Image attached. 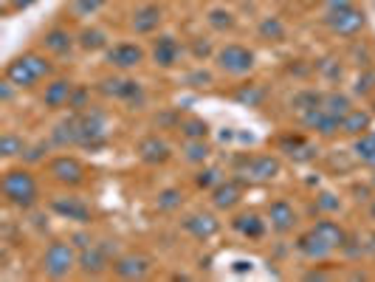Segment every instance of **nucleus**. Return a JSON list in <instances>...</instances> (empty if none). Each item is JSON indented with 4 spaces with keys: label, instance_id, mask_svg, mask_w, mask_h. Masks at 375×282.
I'll list each match as a JSON object with an SVG mask.
<instances>
[{
    "label": "nucleus",
    "instance_id": "f257e3e1",
    "mask_svg": "<svg viewBox=\"0 0 375 282\" xmlns=\"http://www.w3.org/2000/svg\"><path fill=\"white\" fill-rule=\"evenodd\" d=\"M4 198H6L12 206H20V209L34 206L37 198H40L37 178H34L29 169H9V172L4 175Z\"/></svg>",
    "mask_w": 375,
    "mask_h": 282
},
{
    "label": "nucleus",
    "instance_id": "f03ea898",
    "mask_svg": "<svg viewBox=\"0 0 375 282\" xmlns=\"http://www.w3.org/2000/svg\"><path fill=\"white\" fill-rule=\"evenodd\" d=\"M74 268H79V251L74 243L54 240L43 254V271L51 279H65Z\"/></svg>",
    "mask_w": 375,
    "mask_h": 282
},
{
    "label": "nucleus",
    "instance_id": "7ed1b4c3",
    "mask_svg": "<svg viewBox=\"0 0 375 282\" xmlns=\"http://www.w3.org/2000/svg\"><path fill=\"white\" fill-rule=\"evenodd\" d=\"M215 60H218V68L226 71L229 77H246V74H251V68H254V54H251L246 46H240V43L223 46V49L215 54Z\"/></svg>",
    "mask_w": 375,
    "mask_h": 282
},
{
    "label": "nucleus",
    "instance_id": "20e7f679",
    "mask_svg": "<svg viewBox=\"0 0 375 282\" xmlns=\"http://www.w3.org/2000/svg\"><path fill=\"white\" fill-rule=\"evenodd\" d=\"M324 26L336 34V37H355L361 34V29L367 26V18L358 6H350V9H341V12H327L324 18Z\"/></svg>",
    "mask_w": 375,
    "mask_h": 282
},
{
    "label": "nucleus",
    "instance_id": "39448f33",
    "mask_svg": "<svg viewBox=\"0 0 375 282\" xmlns=\"http://www.w3.org/2000/svg\"><path fill=\"white\" fill-rule=\"evenodd\" d=\"M79 116V130H82V147H102L107 141V116L96 108H88Z\"/></svg>",
    "mask_w": 375,
    "mask_h": 282
},
{
    "label": "nucleus",
    "instance_id": "423d86ee",
    "mask_svg": "<svg viewBox=\"0 0 375 282\" xmlns=\"http://www.w3.org/2000/svg\"><path fill=\"white\" fill-rule=\"evenodd\" d=\"M102 94L110 99H119L130 108H141L144 105V88L136 79H124V77H113V79H102Z\"/></svg>",
    "mask_w": 375,
    "mask_h": 282
},
{
    "label": "nucleus",
    "instance_id": "0eeeda50",
    "mask_svg": "<svg viewBox=\"0 0 375 282\" xmlns=\"http://www.w3.org/2000/svg\"><path fill=\"white\" fill-rule=\"evenodd\" d=\"M107 268H113L110 262V243H91L85 248H79V271L85 276H99Z\"/></svg>",
    "mask_w": 375,
    "mask_h": 282
},
{
    "label": "nucleus",
    "instance_id": "6e6552de",
    "mask_svg": "<svg viewBox=\"0 0 375 282\" xmlns=\"http://www.w3.org/2000/svg\"><path fill=\"white\" fill-rule=\"evenodd\" d=\"M48 175L57 181V184H65V186H77L85 181V167L79 158L74 155H57L51 164H48Z\"/></svg>",
    "mask_w": 375,
    "mask_h": 282
},
{
    "label": "nucleus",
    "instance_id": "1a4fd4ad",
    "mask_svg": "<svg viewBox=\"0 0 375 282\" xmlns=\"http://www.w3.org/2000/svg\"><path fill=\"white\" fill-rule=\"evenodd\" d=\"M152 271V259L147 254H121L113 259V274L121 276V279H144L147 274Z\"/></svg>",
    "mask_w": 375,
    "mask_h": 282
},
{
    "label": "nucleus",
    "instance_id": "9d476101",
    "mask_svg": "<svg viewBox=\"0 0 375 282\" xmlns=\"http://www.w3.org/2000/svg\"><path fill=\"white\" fill-rule=\"evenodd\" d=\"M299 122H302V127H308V130H313L319 136H336V133H341V119H336L333 113H327L322 105L313 108V110L299 113Z\"/></svg>",
    "mask_w": 375,
    "mask_h": 282
},
{
    "label": "nucleus",
    "instance_id": "9b49d317",
    "mask_svg": "<svg viewBox=\"0 0 375 282\" xmlns=\"http://www.w3.org/2000/svg\"><path fill=\"white\" fill-rule=\"evenodd\" d=\"M237 169H243V172H246L249 178H254V181H271V178L279 175L282 164H279V158H274V155H254V158H243V161L237 164Z\"/></svg>",
    "mask_w": 375,
    "mask_h": 282
},
{
    "label": "nucleus",
    "instance_id": "f8f14e48",
    "mask_svg": "<svg viewBox=\"0 0 375 282\" xmlns=\"http://www.w3.org/2000/svg\"><path fill=\"white\" fill-rule=\"evenodd\" d=\"M180 229H183L186 234H192L195 240H212V237L221 231V223H218V217L209 214V212H195V214H190V217L180 220Z\"/></svg>",
    "mask_w": 375,
    "mask_h": 282
},
{
    "label": "nucleus",
    "instance_id": "ddd939ff",
    "mask_svg": "<svg viewBox=\"0 0 375 282\" xmlns=\"http://www.w3.org/2000/svg\"><path fill=\"white\" fill-rule=\"evenodd\" d=\"M107 63L119 71H130L144 63V51L136 43H116L113 49H107Z\"/></svg>",
    "mask_w": 375,
    "mask_h": 282
},
{
    "label": "nucleus",
    "instance_id": "4468645a",
    "mask_svg": "<svg viewBox=\"0 0 375 282\" xmlns=\"http://www.w3.org/2000/svg\"><path fill=\"white\" fill-rule=\"evenodd\" d=\"M183 57V46L175 37H158L152 43V63L161 68H175Z\"/></svg>",
    "mask_w": 375,
    "mask_h": 282
},
{
    "label": "nucleus",
    "instance_id": "2eb2a0df",
    "mask_svg": "<svg viewBox=\"0 0 375 282\" xmlns=\"http://www.w3.org/2000/svg\"><path fill=\"white\" fill-rule=\"evenodd\" d=\"M268 223L277 234H288L296 226V209L285 198H279V200L268 203Z\"/></svg>",
    "mask_w": 375,
    "mask_h": 282
},
{
    "label": "nucleus",
    "instance_id": "dca6fc26",
    "mask_svg": "<svg viewBox=\"0 0 375 282\" xmlns=\"http://www.w3.org/2000/svg\"><path fill=\"white\" fill-rule=\"evenodd\" d=\"M51 144L54 147H82V130H79V116L71 113L65 122H60L51 130Z\"/></svg>",
    "mask_w": 375,
    "mask_h": 282
},
{
    "label": "nucleus",
    "instance_id": "f3484780",
    "mask_svg": "<svg viewBox=\"0 0 375 282\" xmlns=\"http://www.w3.org/2000/svg\"><path fill=\"white\" fill-rule=\"evenodd\" d=\"M51 212L65 220H74V223H91V206L82 203L79 198H54Z\"/></svg>",
    "mask_w": 375,
    "mask_h": 282
},
{
    "label": "nucleus",
    "instance_id": "a211bd4d",
    "mask_svg": "<svg viewBox=\"0 0 375 282\" xmlns=\"http://www.w3.org/2000/svg\"><path fill=\"white\" fill-rule=\"evenodd\" d=\"M136 153H138V158H141L144 164H164V161H169L172 147H169L164 139H158V136H147V139L138 141Z\"/></svg>",
    "mask_w": 375,
    "mask_h": 282
},
{
    "label": "nucleus",
    "instance_id": "6ab92c4d",
    "mask_svg": "<svg viewBox=\"0 0 375 282\" xmlns=\"http://www.w3.org/2000/svg\"><path fill=\"white\" fill-rule=\"evenodd\" d=\"M74 88H77V85H74L71 79H54L51 85H46V94H43V105H46L48 110H60V108H68Z\"/></svg>",
    "mask_w": 375,
    "mask_h": 282
},
{
    "label": "nucleus",
    "instance_id": "aec40b11",
    "mask_svg": "<svg viewBox=\"0 0 375 282\" xmlns=\"http://www.w3.org/2000/svg\"><path fill=\"white\" fill-rule=\"evenodd\" d=\"M296 251H299L305 259H310V262H322V259H327V257L333 254V248H330L319 234H313V231H308V234H302V237L296 240Z\"/></svg>",
    "mask_w": 375,
    "mask_h": 282
},
{
    "label": "nucleus",
    "instance_id": "412c9836",
    "mask_svg": "<svg viewBox=\"0 0 375 282\" xmlns=\"http://www.w3.org/2000/svg\"><path fill=\"white\" fill-rule=\"evenodd\" d=\"M161 6H155V4H147V6H141V9H136V15H133V20H130V29L136 32V34H152L158 26H161Z\"/></svg>",
    "mask_w": 375,
    "mask_h": 282
},
{
    "label": "nucleus",
    "instance_id": "4be33fe9",
    "mask_svg": "<svg viewBox=\"0 0 375 282\" xmlns=\"http://www.w3.org/2000/svg\"><path fill=\"white\" fill-rule=\"evenodd\" d=\"M4 77L9 79V82H15L18 88H34L40 79H37V74L29 68V63H26V57H15L12 63H6V71H4Z\"/></svg>",
    "mask_w": 375,
    "mask_h": 282
},
{
    "label": "nucleus",
    "instance_id": "5701e85b",
    "mask_svg": "<svg viewBox=\"0 0 375 282\" xmlns=\"http://www.w3.org/2000/svg\"><path fill=\"white\" fill-rule=\"evenodd\" d=\"M240 195H243L240 184L229 178V181H221L212 189V203H215V209H235L240 203Z\"/></svg>",
    "mask_w": 375,
    "mask_h": 282
},
{
    "label": "nucleus",
    "instance_id": "b1692460",
    "mask_svg": "<svg viewBox=\"0 0 375 282\" xmlns=\"http://www.w3.org/2000/svg\"><path fill=\"white\" fill-rule=\"evenodd\" d=\"M310 231H313V234H319V237H322V240H324V243H327L333 251H336V248H341V245L347 243V231H344V229H341L336 220H327V217L316 220Z\"/></svg>",
    "mask_w": 375,
    "mask_h": 282
},
{
    "label": "nucleus",
    "instance_id": "393cba45",
    "mask_svg": "<svg viewBox=\"0 0 375 282\" xmlns=\"http://www.w3.org/2000/svg\"><path fill=\"white\" fill-rule=\"evenodd\" d=\"M369 124H372V116H369L367 110L353 108V110L341 119V133H344V136H364V133L369 130Z\"/></svg>",
    "mask_w": 375,
    "mask_h": 282
},
{
    "label": "nucleus",
    "instance_id": "a878e982",
    "mask_svg": "<svg viewBox=\"0 0 375 282\" xmlns=\"http://www.w3.org/2000/svg\"><path fill=\"white\" fill-rule=\"evenodd\" d=\"M235 229L249 240H260L265 234V220L260 214H254V212H246V214L235 217Z\"/></svg>",
    "mask_w": 375,
    "mask_h": 282
},
{
    "label": "nucleus",
    "instance_id": "bb28decb",
    "mask_svg": "<svg viewBox=\"0 0 375 282\" xmlns=\"http://www.w3.org/2000/svg\"><path fill=\"white\" fill-rule=\"evenodd\" d=\"M71 46H74V34L68 29H51L43 37V49L51 51V54H68Z\"/></svg>",
    "mask_w": 375,
    "mask_h": 282
},
{
    "label": "nucleus",
    "instance_id": "cd10ccee",
    "mask_svg": "<svg viewBox=\"0 0 375 282\" xmlns=\"http://www.w3.org/2000/svg\"><path fill=\"white\" fill-rule=\"evenodd\" d=\"M322 108H324L327 113H333L336 119H344V116L353 110V102H350V96L341 94V91H327L324 99H322Z\"/></svg>",
    "mask_w": 375,
    "mask_h": 282
},
{
    "label": "nucleus",
    "instance_id": "c85d7f7f",
    "mask_svg": "<svg viewBox=\"0 0 375 282\" xmlns=\"http://www.w3.org/2000/svg\"><path fill=\"white\" fill-rule=\"evenodd\" d=\"M209 155H212V147H209L204 139H186V144H183V158L190 161V164H204Z\"/></svg>",
    "mask_w": 375,
    "mask_h": 282
},
{
    "label": "nucleus",
    "instance_id": "c756f323",
    "mask_svg": "<svg viewBox=\"0 0 375 282\" xmlns=\"http://www.w3.org/2000/svg\"><path fill=\"white\" fill-rule=\"evenodd\" d=\"M353 153H355V158L358 161H364V164H369V167H375V133H364V136H358L355 139V144H353Z\"/></svg>",
    "mask_w": 375,
    "mask_h": 282
},
{
    "label": "nucleus",
    "instance_id": "7c9ffc66",
    "mask_svg": "<svg viewBox=\"0 0 375 282\" xmlns=\"http://www.w3.org/2000/svg\"><path fill=\"white\" fill-rule=\"evenodd\" d=\"M322 99H324V94L313 91V88H305V91L294 94V99H291V108H294L296 113H305V110H313V108H319V105H322Z\"/></svg>",
    "mask_w": 375,
    "mask_h": 282
},
{
    "label": "nucleus",
    "instance_id": "2f4dec72",
    "mask_svg": "<svg viewBox=\"0 0 375 282\" xmlns=\"http://www.w3.org/2000/svg\"><path fill=\"white\" fill-rule=\"evenodd\" d=\"M235 99L240 105H249V108H260L265 102V88L263 85H243L235 91Z\"/></svg>",
    "mask_w": 375,
    "mask_h": 282
},
{
    "label": "nucleus",
    "instance_id": "473e14b6",
    "mask_svg": "<svg viewBox=\"0 0 375 282\" xmlns=\"http://www.w3.org/2000/svg\"><path fill=\"white\" fill-rule=\"evenodd\" d=\"M260 37L263 40H268V43H279V40H285V23L279 20V18H263V23H260Z\"/></svg>",
    "mask_w": 375,
    "mask_h": 282
},
{
    "label": "nucleus",
    "instance_id": "72a5a7b5",
    "mask_svg": "<svg viewBox=\"0 0 375 282\" xmlns=\"http://www.w3.org/2000/svg\"><path fill=\"white\" fill-rule=\"evenodd\" d=\"M77 43L85 51H102V49H107V34L102 29H82V34H79Z\"/></svg>",
    "mask_w": 375,
    "mask_h": 282
},
{
    "label": "nucleus",
    "instance_id": "f704fd0d",
    "mask_svg": "<svg viewBox=\"0 0 375 282\" xmlns=\"http://www.w3.org/2000/svg\"><path fill=\"white\" fill-rule=\"evenodd\" d=\"M23 150H26L23 136H18V133H4V136H0V155H4V158L23 155Z\"/></svg>",
    "mask_w": 375,
    "mask_h": 282
},
{
    "label": "nucleus",
    "instance_id": "c9c22d12",
    "mask_svg": "<svg viewBox=\"0 0 375 282\" xmlns=\"http://www.w3.org/2000/svg\"><path fill=\"white\" fill-rule=\"evenodd\" d=\"M180 203H183V192L180 189H161L158 198H155L158 212H175V209H180Z\"/></svg>",
    "mask_w": 375,
    "mask_h": 282
},
{
    "label": "nucleus",
    "instance_id": "e433bc0d",
    "mask_svg": "<svg viewBox=\"0 0 375 282\" xmlns=\"http://www.w3.org/2000/svg\"><path fill=\"white\" fill-rule=\"evenodd\" d=\"M178 127H180V133H183L186 139H206V136H209V124H206L204 119H195V116L183 119Z\"/></svg>",
    "mask_w": 375,
    "mask_h": 282
},
{
    "label": "nucleus",
    "instance_id": "4c0bfd02",
    "mask_svg": "<svg viewBox=\"0 0 375 282\" xmlns=\"http://www.w3.org/2000/svg\"><path fill=\"white\" fill-rule=\"evenodd\" d=\"M206 20H209V26H212L215 32H232V29H235V23H237V20H235V15H232L229 9H212Z\"/></svg>",
    "mask_w": 375,
    "mask_h": 282
},
{
    "label": "nucleus",
    "instance_id": "58836bf2",
    "mask_svg": "<svg viewBox=\"0 0 375 282\" xmlns=\"http://www.w3.org/2000/svg\"><path fill=\"white\" fill-rule=\"evenodd\" d=\"M26 57V63H29V68L37 74V79H48L51 74H54V65L43 57V54H23Z\"/></svg>",
    "mask_w": 375,
    "mask_h": 282
},
{
    "label": "nucleus",
    "instance_id": "ea45409f",
    "mask_svg": "<svg viewBox=\"0 0 375 282\" xmlns=\"http://www.w3.org/2000/svg\"><path fill=\"white\" fill-rule=\"evenodd\" d=\"M316 71L327 79V82H338L341 77H344V68H341V63L338 60H333V57H324L319 65H316Z\"/></svg>",
    "mask_w": 375,
    "mask_h": 282
},
{
    "label": "nucleus",
    "instance_id": "a19ab883",
    "mask_svg": "<svg viewBox=\"0 0 375 282\" xmlns=\"http://www.w3.org/2000/svg\"><path fill=\"white\" fill-rule=\"evenodd\" d=\"M221 181H223V178H221V169H218V167H206V169H201V172L195 175L198 189H215Z\"/></svg>",
    "mask_w": 375,
    "mask_h": 282
},
{
    "label": "nucleus",
    "instance_id": "79ce46f5",
    "mask_svg": "<svg viewBox=\"0 0 375 282\" xmlns=\"http://www.w3.org/2000/svg\"><path fill=\"white\" fill-rule=\"evenodd\" d=\"M105 4H107V0H74V4H71V12L79 15V18H91V15H96Z\"/></svg>",
    "mask_w": 375,
    "mask_h": 282
},
{
    "label": "nucleus",
    "instance_id": "37998d69",
    "mask_svg": "<svg viewBox=\"0 0 375 282\" xmlns=\"http://www.w3.org/2000/svg\"><path fill=\"white\" fill-rule=\"evenodd\" d=\"M91 91L88 88H82V85H77L74 88V94H71V102H68V108L74 110V113H82V110H88L91 108Z\"/></svg>",
    "mask_w": 375,
    "mask_h": 282
},
{
    "label": "nucleus",
    "instance_id": "c03bdc74",
    "mask_svg": "<svg viewBox=\"0 0 375 282\" xmlns=\"http://www.w3.org/2000/svg\"><path fill=\"white\" fill-rule=\"evenodd\" d=\"M341 209V200L333 195V192H322V195H316V212H322V214H333V212H338Z\"/></svg>",
    "mask_w": 375,
    "mask_h": 282
},
{
    "label": "nucleus",
    "instance_id": "a18cd8bd",
    "mask_svg": "<svg viewBox=\"0 0 375 282\" xmlns=\"http://www.w3.org/2000/svg\"><path fill=\"white\" fill-rule=\"evenodd\" d=\"M316 153H319V150L302 139V141H299V144H296V147H294L288 155H291L294 161H313V158H316Z\"/></svg>",
    "mask_w": 375,
    "mask_h": 282
},
{
    "label": "nucleus",
    "instance_id": "49530a36",
    "mask_svg": "<svg viewBox=\"0 0 375 282\" xmlns=\"http://www.w3.org/2000/svg\"><path fill=\"white\" fill-rule=\"evenodd\" d=\"M46 153H48V144H46V141H40V144H32V147H26L20 158H23L26 164H40V161L46 158Z\"/></svg>",
    "mask_w": 375,
    "mask_h": 282
},
{
    "label": "nucleus",
    "instance_id": "de8ad7c7",
    "mask_svg": "<svg viewBox=\"0 0 375 282\" xmlns=\"http://www.w3.org/2000/svg\"><path fill=\"white\" fill-rule=\"evenodd\" d=\"M353 91L361 94V96L372 94V91H375V71H364V74L355 79V88H353Z\"/></svg>",
    "mask_w": 375,
    "mask_h": 282
},
{
    "label": "nucleus",
    "instance_id": "09e8293b",
    "mask_svg": "<svg viewBox=\"0 0 375 282\" xmlns=\"http://www.w3.org/2000/svg\"><path fill=\"white\" fill-rule=\"evenodd\" d=\"M186 82H190L192 88H201V85H212V74H206V71H195V74H190V77H186Z\"/></svg>",
    "mask_w": 375,
    "mask_h": 282
},
{
    "label": "nucleus",
    "instance_id": "8fccbe9b",
    "mask_svg": "<svg viewBox=\"0 0 375 282\" xmlns=\"http://www.w3.org/2000/svg\"><path fill=\"white\" fill-rule=\"evenodd\" d=\"M350 6H355V0H324L327 12H341V9H350Z\"/></svg>",
    "mask_w": 375,
    "mask_h": 282
},
{
    "label": "nucleus",
    "instance_id": "3c124183",
    "mask_svg": "<svg viewBox=\"0 0 375 282\" xmlns=\"http://www.w3.org/2000/svg\"><path fill=\"white\" fill-rule=\"evenodd\" d=\"M15 82H9L6 77H4V85H0V99H4V102H12L15 99Z\"/></svg>",
    "mask_w": 375,
    "mask_h": 282
},
{
    "label": "nucleus",
    "instance_id": "603ef678",
    "mask_svg": "<svg viewBox=\"0 0 375 282\" xmlns=\"http://www.w3.org/2000/svg\"><path fill=\"white\" fill-rule=\"evenodd\" d=\"M212 54V46L209 43H195V57H206Z\"/></svg>",
    "mask_w": 375,
    "mask_h": 282
},
{
    "label": "nucleus",
    "instance_id": "864d4df0",
    "mask_svg": "<svg viewBox=\"0 0 375 282\" xmlns=\"http://www.w3.org/2000/svg\"><path fill=\"white\" fill-rule=\"evenodd\" d=\"M32 4H37V0H12V9L20 12V9H29Z\"/></svg>",
    "mask_w": 375,
    "mask_h": 282
},
{
    "label": "nucleus",
    "instance_id": "5fc2aeb1",
    "mask_svg": "<svg viewBox=\"0 0 375 282\" xmlns=\"http://www.w3.org/2000/svg\"><path fill=\"white\" fill-rule=\"evenodd\" d=\"M369 214H372V217H375V200H372V203H369Z\"/></svg>",
    "mask_w": 375,
    "mask_h": 282
},
{
    "label": "nucleus",
    "instance_id": "6e6d98bb",
    "mask_svg": "<svg viewBox=\"0 0 375 282\" xmlns=\"http://www.w3.org/2000/svg\"><path fill=\"white\" fill-rule=\"evenodd\" d=\"M372 186H375V172H372Z\"/></svg>",
    "mask_w": 375,
    "mask_h": 282
}]
</instances>
